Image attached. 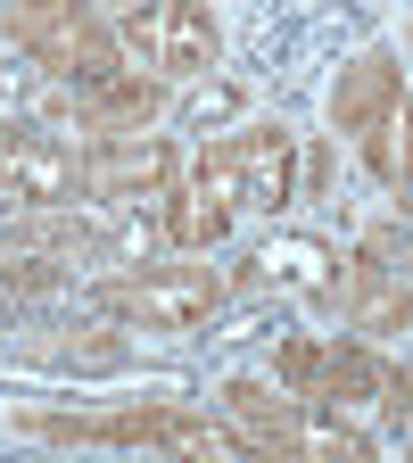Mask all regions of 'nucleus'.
<instances>
[{
	"label": "nucleus",
	"instance_id": "obj_6",
	"mask_svg": "<svg viewBox=\"0 0 413 463\" xmlns=\"http://www.w3.org/2000/svg\"><path fill=\"white\" fill-rule=\"evenodd\" d=\"M314 405L323 414H339L347 430H380V414H389V373L372 364V347H331L323 356V389H314Z\"/></svg>",
	"mask_w": 413,
	"mask_h": 463
},
{
	"label": "nucleus",
	"instance_id": "obj_16",
	"mask_svg": "<svg viewBox=\"0 0 413 463\" xmlns=\"http://www.w3.org/2000/svg\"><path fill=\"white\" fill-rule=\"evenodd\" d=\"M364 165L380 174L389 191H413V99H397L380 125L364 133Z\"/></svg>",
	"mask_w": 413,
	"mask_h": 463
},
{
	"label": "nucleus",
	"instance_id": "obj_18",
	"mask_svg": "<svg viewBox=\"0 0 413 463\" xmlns=\"http://www.w3.org/2000/svg\"><path fill=\"white\" fill-rule=\"evenodd\" d=\"M191 191H207L215 207H249V183H240V141H215V149H199Z\"/></svg>",
	"mask_w": 413,
	"mask_h": 463
},
{
	"label": "nucleus",
	"instance_id": "obj_12",
	"mask_svg": "<svg viewBox=\"0 0 413 463\" xmlns=\"http://www.w3.org/2000/svg\"><path fill=\"white\" fill-rule=\"evenodd\" d=\"M9 191L25 207H58V199H75L83 191V174H75V149L58 141V133H25L17 149V174H9Z\"/></svg>",
	"mask_w": 413,
	"mask_h": 463
},
{
	"label": "nucleus",
	"instance_id": "obj_3",
	"mask_svg": "<svg viewBox=\"0 0 413 463\" xmlns=\"http://www.w3.org/2000/svg\"><path fill=\"white\" fill-rule=\"evenodd\" d=\"M174 141H157V133H99L83 157H75V174H83V199H116V207H133V199H165L174 191Z\"/></svg>",
	"mask_w": 413,
	"mask_h": 463
},
{
	"label": "nucleus",
	"instance_id": "obj_22",
	"mask_svg": "<svg viewBox=\"0 0 413 463\" xmlns=\"http://www.w3.org/2000/svg\"><path fill=\"white\" fill-rule=\"evenodd\" d=\"M17 149H25V133L9 125V116H0V183H9V174H17Z\"/></svg>",
	"mask_w": 413,
	"mask_h": 463
},
{
	"label": "nucleus",
	"instance_id": "obj_13",
	"mask_svg": "<svg viewBox=\"0 0 413 463\" xmlns=\"http://www.w3.org/2000/svg\"><path fill=\"white\" fill-rule=\"evenodd\" d=\"M83 108H91V133H141L149 116L165 108V83L141 75V67H125V75H108L99 91H83Z\"/></svg>",
	"mask_w": 413,
	"mask_h": 463
},
{
	"label": "nucleus",
	"instance_id": "obj_14",
	"mask_svg": "<svg viewBox=\"0 0 413 463\" xmlns=\"http://www.w3.org/2000/svg\"><path fill=\"white\" fill-rule=\"evenodd\" d=\"M157 223H165V249H215L231 207H215L207 191H165L157 199Z\"/></svg>",
	"mask_w": 413,
	"mask_h": 463
},
{
	"label": "nucleus",
	"instance_id": "obj_17",
	"mask_svg": "<svg viewBox=\"0 0 413 463\" xmlns=\"http://www.w3.org/2000/svg\"><path fill=\"white\" fill-rule=\"evenodd\" d=\"M323 356H331L323 339H306V331H289V339L273 347V381H281L289 397H314V389H323Z\"/></svg>",
	"mask_w": 413,
	"mask_h": 463
},
{
	"label": "nucleus",
	"instance_id": "obj_19",
	"mask_svg": "<svg viewBox=\"0 0 413 463\" xmlns=\"http://www.w3.org/2000/svg\"><path fill=\"white\" fill-rule=\"evenodd\" d=\"M240 108H249V91H240V83H199V91L183 99V125H191V133H207V125H231Z\"/></svg>",
	"mask_w": 413,
	"mask_h": 463
},
{
	"label": "nucleus",
	"instance_id": "obj_24",
	"mask_svg": "<svg viewBox=\"0 0 413 463\" xmlns=\"http://www.w3.org/2000/svg\"><path fill=\"white\" fill-rule=\"evenodd\" d=\"M0 323H9V289H0Z\"/></svg>",
	"mask_w": 413,
	"mask_h": 463
},
{
	"label": "nucleus",
	"instance_id": "obj_20",
	"mask_svg": "<svg viewBox=\"0 0 413 463\" xmlns=\"http://www.w3.org/2000/svg\"><path fill=\"white\" fill-rule=\"evenodd\" d=\"M0 289H17V298H50V289H58V265L50 257H33V249H0Z\"/></svg>",
	"mask_w": 413,
	"mask_h": 463
},
{
	"label": "nucleus",
	"instance_id": "obj_9",
	"mask_svg": "<svg viewBox=\"0 0 413 463\" xmlns=\"http://www.w3.org/2000/svg\"><path fill=\"white\" fill-rule=\"evenodd\" d=\"M240 183H249V207L281 215L289 199H298V133H289V125L240 133Z\"/></svg>",
	"mask_w": 413,
	"mask_h": 463
},
{
	"label": "nucleus",
	"instance_id": "obj_2",
	"mask_svg": "<svg viewBox=\"0 0 413 463\" xmlns=\"http://www.w3.org/2000/svg\"><path fill=\"white\" fill-rule=\"evenodd\" d=\"M91 307L116 323H149V331H191L223 307V281L207 265H157V273H116L91 289Z\"/></svg>",
	"mask_w": 413,
	"mask_h": 463
},
{
	"label": "nucleus",
	"instance_id": "obj_15",
	"mask_svg": "<svg viewBox=\"0 0 413 463\" xmlns=\"http://www.w3.org/2000/svg\"><path fill=\"white\" fill-rule=\"evenodd\" d=\"M9 241H17V249H33V257H83V249H91V223H83L67 199H58V207H25Z\"/></svg>",
	"mask_w": 413,
	"mask_h": 463
},
{
	"label": "nucleus",
	"instance_id": "obj_1",
	"mask_svg": "<svg viewBox=\"0 0 413 463\" xmlns=\"http://www.w3.org/2000/svg\"><path fill=\"white\" fill-rule=\"evenodd\" d=\"M9 42L42 75L83 83V91H99L108 75H125V42L91 17V0H9Z\"/></svg>",
	"mask_w": 413,
	"mask_h": 463
},
{
	"label": "nucleus",
	"instance_id": "obj_8",
	"mask_svg": "<svg viewBox=\"0 0 413 463\" xmlns=\"http://www.w3.org/2000/svg\"><path fill=\"white\" fill-rule=\"evenodd\" d=\"M17 347H25V356H42V364H58V373H125V364H133L116 315H91V323H67V331H25Z\"/></svg>",
	"mask_w": 413,
	"mask_h": 463
},
{
	"label": "nucleus",
	"instance_id": "obj_11",
	"mask_svg": "<svg viewBox=\"0 0 413 463\" xmlns=\"http://www.w3.org/2000/svg\"><path fill=\"white\" fill-rule=\"evenodd\" d=\"M249 281H273V289H306V298H331L339 289V257L323 241H265L249 257Z\"/></svg>",
	"mask_w": 413,
	"mask_h": 463
},
{
	"label": "nucleus",
	"instance_id": "obj_5",
	"mask_svg": "<svg viewBox=\"0 0 413 463\" xmlns=\"http://www.w3.org/2000/svg\"><path fill=\"white\" fill-rule=\"evenodd\" d=\"M405 99V67L389 50H364V58H347L339 67V83H331V133H347V141H364L380 116Z\"/></svg>",
	"mask_w": 413,
	"mask_h": 463
},
{
	"label": "nucleus",
	"instance_id": "obj_10",
	"mask_svg": "<svg viewBox=\"0 0 413 463\" xmlns=\"http://www.w3.org/2000/svg\"><path fill=\"white\" fill-rule=\"evenodd\" d=\"M223 414L249 430V447L257 455H273V447H289V430H298V405L306 397H289V389H265V381H223Z\"/></svg>",
	"mask_w": 413,
	"mask_h": 463
},
{
	"label": "nucleus",
	"instance_id": "obj_7",
	"mask_svg": "<svg viewBox=\"0 0 413 463\" xmlns=\"http://www.w3.org/2000/svg\"><path fill=\"white\" fill-rule=\"evenodd\" d=\"M215 50H223V33H215V9H207V0H165V9H157V58H149L157 75L207 83Z\"/></svg>",
	"mask_w": 413,
	"mask_h": 463
},
{
	"label": "nucleus",
	"instance_id": "obj_21",
	"mask_svg": "<svg viewBox=\"0 0 413 463\" xmlns=\"http://www.w3.org/2000/svg\"><path fill=\"white\" fill-rule=\"evenodd\" d=\"M389 414H397V430L413 439V364H397V373H389Z\"/></svg>",
	"mask_w": 413,
	"mask_h": 463
},
{
	"label": "nucleus",
	"instance_id": "obj_23",
	"mask_svg": "<svg viewBox=\"0 0 413 463\" xmlns=\"http://www.w3.org/2000/svg\"><path fill=\"white\" fill-rule=\"evenodd\" d=\"M141 9H157V0H125V17H141Z\"/></svg>",
	"mask_w": 413,
	"mask_h": 463
},
{
	"label": "nucleus",
	"instance_id": "obj_4",
	"mask_svg": "<svg viewBox=\"0 0 413 463\" xmlns=\"http://www.w3.org/2000/svg\"><path fill=\"white\" fill-rule=\"evenodd\" d=\"M339 298H347V331H364V339H405V331H413V281H405L397 265H380L372 241L347 257Z\"/></svg>",
	"mask_w": 413,
	"mask_h": 463
}]
</instances>
